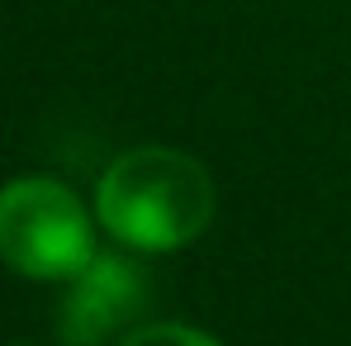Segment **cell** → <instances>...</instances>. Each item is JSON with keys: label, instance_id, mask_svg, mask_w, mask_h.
<instances>
[{"label": "cell", "instance_id": "7a4b0ae2", "mask_svg": "<svg viewBox=\"0 0 351 346\" xmlns=\"http://www.w3.org/2000/svg\"><path fill=\"white\" fill-rule=\"evenodd\" d=\"M95 256L81 199L53 175H19L0 190V261L29 280H71Z\"/></svg>", "mask_w": 351, "mask_h": 346}, {"label": "cell", "instance_id": "6da1fadb", "mask_svg": "<svg viewBox=\"0 0 351 346\" xmlns=\"http://www.w3.org/2000/svg\"><path fill=\"white\" fill-rule=\"evenodd\" d=\"M105 232L133 251H180L214 223V180L204 162L176 147H133L95 185Z\"/></svg>", "mask_w": 351, "mask_h": 346}, {"label": "cell", "instance_id": "3957f363", "mask_svg": "<svg viewBox=\"0 0 351 346\" xmlns=\"http://www.w3.org/2000/svg\"><path fill=\"white\" fill-rule=\"evenodd\" d=\"M152 304L147 271L133 256L95 251L62 289L58 304V332L66 346H105L119 342Z\"/></svg>", "mask_w": 351, "mask_h": 346}, {"label": "cell", "instance_id": "277c9868", "mask_svg": "<svg viewBox=\"0 0 351 346\" xmlns=\"http://www.w3.org/2000/svg\"><path fill=\"white\" fill-rule=\"evenodd\" d=\"M114 346H223L219 337L190 328V323H138Z\"/></svg>", "mask_w": 351, "mask_h": 346}]
</instances>
